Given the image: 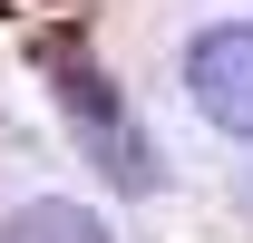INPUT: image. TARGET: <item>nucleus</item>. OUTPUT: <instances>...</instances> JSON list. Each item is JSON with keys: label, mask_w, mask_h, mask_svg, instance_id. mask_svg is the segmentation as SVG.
<instances>
[{"label": "nucleus", "mask_w": 253, "mask_h": 243, "mask_svg": "<svg viewBox=\"0 0 253 243\" xmlns=\"http://www.w3.org/2000/svg\"><path fill=\"white\" fill-rule=\"evenodd\" d=\"M0 243H107V224H97L88 204H68V195H39V204L10 214V234Z\"/></svg>", "instance_id": "7ed1b4c3"}, {"label": "nucleus", "mask_w": 253, "mask_h": 243, "mask_svg": "<svg viewBox=\"0 0 253 243\" xmlns=\"http://www.w3.org/2000/svg\"><path fill=\"white\" fill-rule=\"evenodd\" d=\"M49 78H59V107L78 117V136L97 146V165L117 185H156V156H146V136H136V117L117 107V88L97 78L88 59H68V49H49Z\"/></svg>", "instance_id": "f257e3e1"}, {"label": "nucleus", "mask_w": 253, "mask_h": 243, "mask_svg": "<svg viewBox=\"0 0 253 243\" xmlns=\"http://www.w3.org/2000/svg\"><path fill=\"white\" fill-rule=\"evenodd\" d=\"M185 97L224 136H253V20H224L185 49Z\"/></svg>", "instance_id": "f03ea898"}]
</instances>
